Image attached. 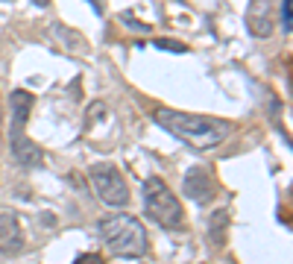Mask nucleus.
I'll use <instances>...</instances> for the list:
<instances>
[{
    "mask_svg": "<svg viewBox=\"0 0 293 264\" xmlns=\"http://www.w3.org/2000/svg\"><path fill=\"white\" fill-rule=\"evenodd\" d=\"M70 264H106V261H103V255H97V252H82L76 261H70Z\"/></svg>",
    "mask_w": 293,
    "mask_h": 264,
    "instance_id": "nucleus-13",
    "label": "nucleus"
},
{
    "mask_svg": "<svg viewBox=\"0 0 293 264\" xmlns=\"http://www.w3.org/2000/svg\"><path fill=\"white\" fill-rule=\"evenodd\" d=\"M278 21H281V30L290 33V3L287 0H281V6H278Z\"/></svg>",
    "mask_w": 293,
    "mask_h": 264,
    "instance_id": "nucleus-12",
    "label": "nucleus"
},
{
    "mask_svg": "<svg viewBox=\"0 0 293 264\" xmlns=\"http://www.w3.org/2000/svg\"><path fill=\"white\" fill-rule=\"evenodd\" d=\"M182 191L188 194V200H193L197 206H208L217 197V179L206 164H193L182 179Z\"/></svg>",
    "mask_w": 293,
    "mask_h": 264,
    "instance_id": "nucleus-5",
    "label": "nucleus"
},
{
    "mask_svg": "<svg viewBox=\"0 0 293 264\" xmlns=\"http://www.w3.org/2000/svg\"><path fill=\"white\" fill-rule=\"evenodd\" d=\"M9 150H12V156H15V161L21 167H27V170L44 167V153H41V147H38L33 138H27V135L9 138Z\"/></svg>",
    "mask_w": 293,
    "mask_h": 264,
    "instance_id": "nucleus-8",
    "label": "nucleus"
},
{
    "mask_svg": "<svg viewBox=\"0 0 293 264\" xmlns=\"http://www.w3.org/2000/svg\"><path fill=\"white\" fill-rule=\"evenodd\" d=\"M229 209H217L211 217H208V246L211 249H223L226 246V238H229Z\"/></svg>",
    "mask_w": 293,
    "mask_h": 264,
    "instance_id": "nucleus-10",
    "label": "nucleus"
},
{
    "mask_svg": "<svg viewBox=\"0 0 293 264\" xmlns=\"http://www.w3.org/2000/svg\"><path fill=\"white\" fill-rule=\"evenodd\" d=\"M123 21H126V24H129L132 30H141V33H150V27H147L144 21H135V18L129 15V12H123Z\"/></svg>",
    "mask_w": 293,
    "mask_h": 264,
    "instance_id": "nucleus-14",
    "label": "nucleus"
},
{
    "mask_svg": "<svg viewBox=\"0 0 293 264\" xmlns=\"http://www.w3.org/2000/svg\"><path fill=\"white\" fill-rule=\"evenodd\" d=\"M153 44L158 47V50H170V53H185V50H188L182 41H170V38H155Z\"/></svg>",
    "mask_w": 293,
    "mask_h": 264,
    "instance_id": "nucleus-11",
    "label": "nucleus"
},
{
    "mask_svg": "<svg viewBox=\"0 0 293 264\" xmlns=\"http://www.w3.org/2000/svg\"><path fill=\"white\" fill-rule=\"evenodd\" d=\"M97 235L109 252L123 255V258H141L150 246L147 229L141 226L135 214H109L97 223Z\"/></svg>",
    "mask_w": 293,
    "mask_h": 264,
    "instance_id": "nucleus-2",
    "label": "nucleus"
},
{
    "mask_svg": "<svg viewBox=\"0 0 293 264\" xmlns=\"http://www.w3.org/2000/svg\"><path fill=\"white\" fill-rule=\"evenodd\" d=\"M33 103H35V97L30 91H24V88L12 91V97H9V138H21L24 135V126L30 121Z\"/></svg>",
    "mask_w": 293,
    "mask_h": 264,
    "instance_id": "nucleus-7",
    "label": "nucleus"
},
{
    "mask_svg": "<svg viewBox=\"0 0 293 264\" xmlns=\"http://www.w3.org/2000/svg\"><path fill=\"white\" fill-rule=\"evenodd\" d=\"M24 232H21V220L12 209L0 211V255H21L24 252Z\"/></svg>",
    "mask_w": 293,
    "mask_h": 264,
    "instance_id": "nucleus-6",
    "label": "nucleus"
},
{
    "mask_svg": "<svg viewBox=\"0 0 293 264\" xmlns=\"http://www.w3.org/2000/svg\"><path fill=\"white\" fill-rule=\"evenodd\" d=\"M246 27H249V35H255V38H267V35L273 33V6L270 3H249V9H246Z\"/></svg>",
    "mask_w": 293,
    "mask_h": 264,
    "instance_id": "nucleus-9",
    "label": "nucleus"
},
{
    "mask_svg": "<svg viewBox=\"0 0 293 264\" xmlns=\"http://www.w3.org/2000/svg\"><path fill=\"white\" fill-rule=\"evenodd\" d=\"M88 179H91V188L100 197V203H106L109 209H123L129 203V185L123 173L109 164V161H97L88 167Z\"/></svg>",
    "mask_w": 293,
    "mask_h": 264,
    "instance_id": "nucleus-4",
    "label": "nucleus"
},
{
    "mask_svg": "<svg viewBox=\"0 0 293 264\" xmlns=\"http://www.w3.org/2000/svg\"><path fill=\"white\" fill-rule=\"evenodd\" d=\"M144 211L161 229H182V223H185L182 203L167 188V182L161 176H147V182H144Z\"/></svg>",
    "mask_w": 293,
    "mask_h": 264,
    "instance_id": "nucleus-3",
    "label": "nucleus"
},
{
    "mask_svg": "<svg viewBox=\"0 0 293 264\" xmlns=\"http://www.w3.org/2000/svg\"><path fill=\"white\" fill-rule=\"evenodd\" d=\"M155 123L164 132H170L173 138H179L182 144L193 147V150H214L232 132V123L223 121V118L188 115V112H179V109H158L155 112Z\"/></svg>",
    "mask_w": 293,
    "mask_h": 264,
    "instance_id": "nucleus-1",
    "label": "nucleus"
}]
</instances>
